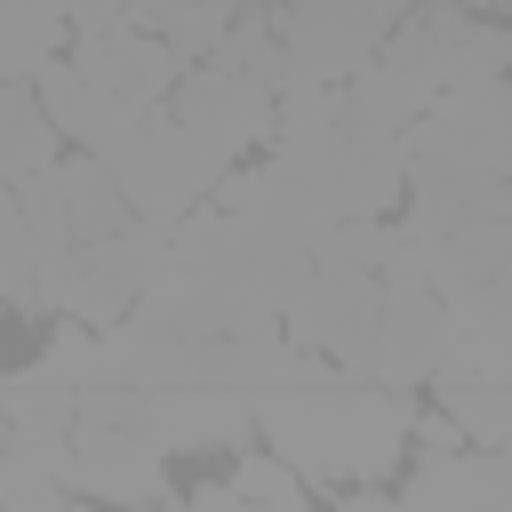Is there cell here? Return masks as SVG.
Returning <instances> with one entry per match:
<instances>
[{"label":"cell","mask_w":512,"mask_h":512,"mask_svg":"<svg viewBox=\"0 0 512 512\" xmlns=\"http://www.w3.org/2000/svg\"><path fill=\"white\" fill-rule=\"evenodd\" d=\"M256 432L320 488H376L400 456H408V432H416V400L400 384H376V376H304V384H280V392H256Z\"/></svg>","instance_id":"obj_1"},{"label":"cell","mask_w":512,"mask_h":512,"mask_svg":"<svg viewBox=\"0 0 512 512\" xmlns=\"http://www.w3.org/2000/svg\"><path fill=\"white\" fill-rule=\"evenodd\" d=\"M104 168H112V184L128 192V216H144V224H176V216H192V208L224 184L232 160H216L168 104H152V112L104 152Z\"/></svg>","instance_id":"obj_2"},{"label":"cell","mask_w":512,"mask_h":512,"mask_svg":"<svg viewBox=\"0 0 512 512\" xmlns=\"http://www.w3.org/2000/svg\"><path fill=\"white\" fill-rule=\"evenodd\" d=\"M408 168H472V176H512V72L456 80L440 88L416 128L400 136Z\"/></svg>","instance_id":"obj_3"},{"label":"cell","mask_w":512,"mask_h":512,"mask_svg":"<svg viewBox=\"0 0 512 512\" xmlns=\"http://www.w3.org/2000/svg\"><path fill=\"white\" fill-rule=\"evenodd\" d=\"M408 8L416 0H264V24L296 80H352Z\"/></svg>","instance_id":"obj_4"},{"label":"cell","mask_w":512,"mask_h":512,"mask_svg":"<svg viewBox=\"0 0 512 512\" xmlns=\"http://www.w3.org/2000/svg\"><path fill=\"white\" fill-rule=\"evenodd\" d=\"M456 352V312L432 280H384L376 288V328L360 352V376L376 384H432V368Z\"/></svg>","instance_id":"obj_5"},{"label":"cell","mask_w":512,"mask_h":512,"mask_svg":"<svg viewBox=\"0 0 512 512\" xmlns=\"http://www.w3.org/2000/svg\"><path fill=\"white\" fill-rule=\"evenodd\" d=\"M368 328H376V272H352V264H312L296 280V296L280 304V336L296 352L336 360L344 376H360Z\"/></svg>","instance_id":"obj_6"},{"label":"cell","mask_w":512,"mask_h":512,"mask_svg":"<svg viewBox=\"0 0 512 512\" xmlns=\"http://www.w3.org/2000/svg\"><path fill=\"white\" fill-rule=\"evenodd\" d=\"M168 112L216 160H248V152L272 144V88L248 80V72H224V64H184L176 88H168Z\"/></svg>","instance_id":"obj_7"},{"label":"cell","mask_w":512,"mask_h":512,"mask_svg":"<svg viewBox=\"0 0 512 512\" xmlns=\"http://www.w3.org/2000/svg\"><path fill=\"white\" fill-rule=\"evenodd\" d=\"M16 200H24L32 232H40V240H64V248H80V240H104V232H120V224H128V192L112 184L104 152L48 160L40 176H24V184H16Z\"/></svg>","instance_id":"obj_8"},{"label":"cell","mask_w":512,"mask_h":512,"mask_svg":"<svg viewBox=\"0 0 512 512\" xmlns=\"http://www.w3.org/2000/svg\"><path fill=\"white\" fill-rule=\"evenodd\" d=\"M72 496H104V504H168V448L128 424H72Z\"/></svg>","instance_id":"obj_9"},{"label":"cell","mask_w":512,"mask_h":512,"mask_svg":"<svg viewBox=\"0 0 512 512\" xmlns=\"http://www.w3.org/2000/svg\"><path fill=\"white\" fill-rule=\"evenodd\" d=\"M104 96H120V104H136V112H152V104H168V88H176V56L160 48V32L152 24H104V32H80L72 48H64Z\"/></svg>","instance_id":"obj_10"},{"label":"cell","mask_w":512,"mask_h":512,"mask_svg":"<svg viewBox=\"0 0 512 512\" xmlns=\"http://www.w3.org/2000/svg\"><path fill=\"white\" fill-rule=\"evenodd\" d=\"M144 432L176 456V448H240L256 432V392L240 384H152L144 400Z\"/></svg>","instance_id":"obj_11"},{"label":"cell","mask_w":512,"mask_h":512,"mask_svg":"<svg viewBox=\"0 0 512 512\" xmlns=\"http://www.w3.org/2000/svg\"><path fill=\"white\" fill-rule=\"evenodd\" d=\"M32 96H40V112L56 120V136L72 144V152H112L144 112L136 104H120V96H104L72 56H48L40 72H32Z\"/></svg>","instance_id":"obj_12"},{"label":"cell","mask_w":512,"mask_h":512,"mask_svg":"<svg viewBox=\"0 0 512 512\" xmlns=\"http://www.w3.org/2000/svg\"><path fill=\"white\" fill-rule=\"evenodd\" d=\"M400 504H512V448H456V456H432L416 464L400 488Z\"/></svg>","instance_id":"obj_13"},{"label":"cell","mask_w":512,"mask_h":512,"mask_svg":"<svg viewBox=\"0 0 512 512\" xmlns=\"http://www.w3.org/2000/svg\"><path fill=\"white\" fill-rule=\"evenodd\" d=\"M432 408H448L472 448H512V376H488V368H432Z\"/></svg>","instance_id":"obj_14"},{"label":"cell","mask_w":512,"mask_h":512,"mask_svg":"<svg viewBox=\"0 0 512 512\" xmlns=\"http://www.w3.org/2000/svg\"><path fill=\"white\" fill-rule=\"evenodd\" d=\"M320 488L280 456V448H232V472L224 480H208V488H192V504H312Z\"/></svg>","instance_id":"obj_15"},{"label":"cell","mask_w":512,"mask_h":512,"mask_svg":"<svg viewBox=\"0 0 512 512\" xmlns=\"http://www.w3.org/2000/svg\"><path fill=\"white\" fill-rule=\"evenodd\" d=\"M56 120L40 112V96H32V80H0V184H24V176H40L48 160H56Z\"/></svg>","instance_id":"obj_16"},{"label":"cell","mask_w":512,"mask_h":512,"mask_svg":"<svg viewBox=\"0 0 512 512\" xmlns=\"http://www.w3.org/2000/svg\"><path fill=\"white\" fill-rule=\"evenodd\" d=\"M64 40V0H0V80H32Z\"/></svg>","instance_id":"obj_17"},{"label":"cell","mask_w":512,"mask_h":512,"mask_svg":"<svg viewBox=\"0 0 512 512\" xmlns=\"http://www.w3.org/2000/svg\"><path fill=\"white\" fill-rule=\"evenodd\" d=\"M240 8H248V0H240ZM240 8H224V0H160V8H152V32H160V48H168L176 64H208Z\"/></svg>","instance_id":"obj_18"},{"label":"cell","mask_w":512,"mask_h":512,"mask_svg":"<svg viewBox=\"0 0 512 512\" xmlns=\"http://www.w3.org/2000/svg\"><path fill=\"white\" fill-rule=\"evenodd\" d=\"M72 392H80V384H64L48 360L0 376V408H8V424H72Z\"/></svg>","instance_id":"obj_19"},{"label":"cell","mask_w":512,"mask_h":512,"mask_svg":"<svg viewBox=\"0 0 512 512\" xmlns=\"http://www.w3.org/2000/svg\"><path fill=\"white\" fill-rule=\"evenodd\" d=\"M40 248H48V240L32 232L16 184H0V304L24 312V288H32V272H40Z\"/></svg>","instance_id":"obj_20"},{"label":"cell","mask_w":512,"mask_h":512,"mask_svg":"<svg viewBox=\"0 0 512 512\" xmlns=\"http://www.w3.org/2000/svg\"><path fill=\"white\" fill-rule=\"evenodd\" d=\"M104 24H120V0H64V32L80 40V32H104Z\"/></svg>","instance_id":"obj_21"},{"label":"cell","mask_w":512,"mask_h":512,"mask_svg":"<svg viewBox=\"0 0 512 512\" xmlns=\"http://www.w3.org/2000/svg\"><path fill=\"white\" fill-rule=\"evenodd\" d=\"M152 8H160V0H120V16H128V24H152Z\"/></svg>","instance_id":"obj_22"},{"label":"cell","mask_w":512,"mask_h":512,"mask_svg":"<svg viewBox=\"0 0 512 512\" xmlns=\"http://www.w3.org/2000/svg\"><path fill=\"white\" fill-rule=\"evenodd\" d=\"M496 56H504V72H512V16H504V32H496Z\"/></svg>","instance_id":"obj_23"},{"label":"cell","mask_w":512,"mask_h":512,"mask_svg":"<svg viewBox=\"0 0 512 512\" xmlns=\"http://www.w3.org/2000/svg\"><path fill=\"white\" fill-rule=\"evenodd\" d=\"M456 8H472V16H496V0H456Z\"/></svg>","instance_id":"obj_24"},{"label":"cell","mask_w":512,"mask_h":512,"mask_svg":"<svg viewBox=\"0 0 512 512\" xmlns=\"http://www.w3.org/2000/svg\"><path fill=\"white\" fill-rule=\"evenodd\" d=\"M496 16H512V0H496Z\"/></svg>","instance_id":"obj_25"},{"label":"cell","mask_w":512,"mask_h":512,"mask_svg":"<svg viewBox=\"0 0 512 512\" xmlns=\"http://www.w3.org/2000/svg\"><path fill=\"white\" fill-rule=\"evenodd\" d=\"M0 440H8V408H0Z\"/></svg>","instance_id":"obj_26"},{"label":"cell","mask_w":512,"mask_h":512,"mask_svg":"<svg viewBox=\"0 0 512 512\" xmlns=\"http://www.w3.org/2000/svg\"><path fill=\"white\" fill-rule=\"evenodd\" d=\"M224 8H240V0H224Z\"/></svg>","instance_id":"obj_27"}]
</instances>
